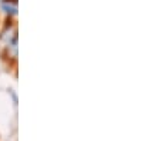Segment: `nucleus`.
<instances>
[{
    "mask_svg": "<svg viewBox=\"0 0 160 141\" xmlns=\"http://www.w3.org/2000/svg\"><path fill=\"white\" fill-rule=\"evenodd\" d=\"M3 9L7 12V13H12V14H16V12H17V9H16V4H7V3H4L3 4Z\"/></svg>",
    "mask_w": 160,
    "mask_h": 141,
    "instance_id": "nucleus-1",
    "label": "nucleus"
}]
</instances>
